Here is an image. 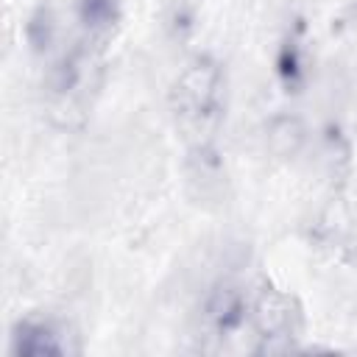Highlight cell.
Listing matches in <instances>:
<instances>
[{
    "label": "cell",
    "mask_w": 357,
    "mask_h": 357,
    "mask_svg": "<svg viewBox=\"0 0 357 357\" xmlns=\"http://www.w3.org/2000/svg\"><path fill=\"white\" fill-rule=\"evenodd\" d=\"M170 106L181 137L204 151L215 139L226 109V78L220 64L209 56H195L178 73L170 89Z\"/></svg>",
    "instance_id": "1"
},
{
    "label": "cell",
    "mask_w": 357,
    "mask_h": 357,
    "mask_svg": "<svg viewBox=\"0 0 357 357\" xmlns=\"http://www.w3.org/2000/svg\"><path fill=\"white\" fill-rule=\"evenodd\" d=\"M251 321L257 337H262L259 351H284L290 349V337L301 329V312L290 296L265 287L251 304Z\"/></svg>",
    "instance_id": "2"
},
{
    "label": "cell",
    "mask_w": 357,
    "mask_h": 357,
    "mask_svg": "<svg viewBox=\"0 0 357 357\" xmlns=\"http://www.w3.org/2000/svg\"><path fill=\"white\" fill-rule=\"evenodd\" d=\"M70 351L61 329L50 321H22L11 335V354L25 357H45V354H64Z\"/></svg>",
    "instance_id": "3"
},
{
    "label": "cell",
    "mask_w": 357,
    "mask_h": 357,
    "mask_svg": "<svg viewBox=\"0 0 357 357\" xmlns=\"http://www.w3.org/2000/svg\"><path fill=\"white\" fill-rule=\"evenodd\" d=\"M114 14V0H84V17L89 25H106Z\"/></svg>",
    "instance_id": "4"
}]
</instances>
